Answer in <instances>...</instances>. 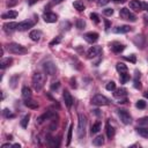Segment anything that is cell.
I'll return each mask as SVG.
<instances>
[{
	"mask_svg": "<svg viewBox=\"0 0 148 148\" xmlns=\"http://www.w3.org/2000/svg\"><path fill=\"white\" fill-rule=\"evenodd\" d=\"M116 69H117V72L120 73V74L127 73V66H126L124 62H117V65H116Z\"/></svg>",
	"mask_w": 148,
	"mask_h": 148,
	"instance_id": "22",
	"label": "cell"
},
{
	"mask_svg": "<svg viewBox=\"0 0 148 148\" xmlns=\"http://www.w3.org/2000/svg\"><path fill=\"white\" fill-rule=\"evenodd\" d=\"M92 143H94L95 146H102V145L104 143V138H103V135L96 136V138L92 140Z\"/></svg>",
	"mask_w": 148,
	"mask_h": 148,
	"instance_id": "29",
	"label": "cell"
},
{
	"mask_svg": "<svg viewBox=\"0 0 148 148\" xmlns=\"http://www.w3.org/2000/svg\"><path fill=\"white\" fill-rule=\"evenodd\" d=\"M6 49L12 54H25L28 52V50L24 46L17 44V43H9V44H7Z\"/></svg>",
	"mask_w": 148,
	"mask_h": 148,
	"instance_id": "2",
	"label": "cell"
},
{
	"mask_svg": "<svg viewBox=\"0 0 148 148\" xmlns=\"http://www.w3.org/2000/svg\"><path fill=\"white\" fill-rule=\"evenodd\" d=\"M43 18L46 23H54L58 20V15L52 13V12H45L43 14Z\"/></svg>",
	"mask_w": 148,
	"mask_h": 148,
	"instance_id": "9",
	"label": "cell"
},
{
	"mask_svg": "<svg viewBox=\"0 0 148 148\" xmlns=\"http://www.w3.org/2000/svg\"><path fill=\"white\" fill-rule=\"evenodd\" d=\"M118 116H119L120 120L123 121V124L128 125V124L132 123V118H131V116L128 114L127 111H125V110H118Z\"/></svg>",
	"mask_w": 148,
	"mask_h": 148,
	"instance_id": "7",
	"label": "cell"
},
{
	"mask_svg": "<svg viewBox=\"0 0 148 148\" xmlns=\"http://www.w3.org/2000/svg\"><path fill=\"white\" fill-rule=\"evenodd\" d=\"M16 80H18V75H14L9 79V83H10V87L12 88H15L16 87Z\"/></svg>",
	"mask_w": 148,
	"mask_h": 148,
	"instance_id": "36",
	"label": "cell"
},
{
	"mask_svg": "<svg viewBox=\"0 0 148 148\" xmlns=\"http://www.w3.org/2000/svg\"><path fill=\"white\" fill-rule=\"evenodd\" d=\"M32 25H34V22H32V21L25 20V21L18 22V24H17V30H18V31H25V30L32 28Z\"/></svg>",
	"mask_w": 148,
	"mask_h": 148,
	"instance_id": "10",
	"label": "cell"
},
{
	"mask_svg": "<svg viewBox=\"0 0 148 148\" xmlns=\"http://www.w3.org/2000/svg\"><path fill=\"white\" fill-rule=\"evenodd\" d=\"M56 113L54 112H52V111H47V112H45V113H43L42 116H39L38 118H37V123L38 124H42L44 120H46V119H50L51 117H53Z\"/></svg>",
	"mask_w": 148,
	"mask_h": 148,
	"instance_id": "16",
	"label": "cell"
},
{
	"mask_svg": "<svg viewBox=\"0 0 148 148\" xmlns=\"http://www.w3.org/2000/svg\"><path fill=\"white\" fill-rule=\"evenodd\" d=\"M119 79H120V82H121V83H126V82H127V81L130 80V74H127V73L120 74Z\"/></svg>",
	"mask_w": 148,
	"mask_h": 148,
	"instance_id": "34",
	"label": "cell"
},
{
	"mask_svg": "<svg viewBox=\"0 0 148 148\" xmlns=\"http://www.w3.org/2000/svg\"><path fill=\"white\" fill-rule=\"evenodd\" d=\"M17 16V12L16 10H8L7 13L2 14V18H15Z\"/></svg>",
	"mask_w": 148,
	"mask_h": 148,
	"instance_id": "24",
	"label": "cell"
},
{
	"mask_svg": "<svg viewBox=\"0 0 148 148\" xmlns=\"http://www.w3.org/2000/svg\"><path fill=\"white\" fill-rule=\"evenodd\" d=\"M15 1H16V0H12V3H14V2H15Z\"/></svg>",
	"mask_w": 148,
	"mask_h": 148,
	"instance_id": "56",
	"label": "cell"
},
{
	"mask_svg": "<svg viewBox=\"0 0 148 148\" xmlns=\"http://www.w3.org/2000/svg\"><path fill=\"white\" fill-rule=\"evenodd\" d=\"M21 147V145H18V143H15V145H13V148H20Z\"/></svg>",
	"mask_w": 148,
	"mask_h": 148,
	"instance_id": "54",
	"label": "cell"
},
{
	"mask_svg": "<svg viewBox=\"0 0 148 148\" xmlns=\"http://www.w3.org/2000/svg\"><path fill=\"white\" fill-rule=\"evenodd\" d=\"M73 7H74L76 10H79V12H83L84 8H86L83 1H81V0H76V1H74V2H73Z\"/></svg>",
	"mask_w": 148,
	"mask_h": 148,
	"instance_id": "20",
	"label": "cell"
},
{
	"mask_svg": "<svg viewBox=\"0 0 148 148\" xmlns=\"http://www.w3.org/2000/svg\"><path fill=\"white\" fill-rule=\"evenodd\" d=\"M142 9L148 12V2H142Z\"/></svg>",
	"mask_w": 148,
	"mask_h": 148,
	"instance_id": "48",
	"label": "cell"
},
{
	"mask_svg": "<svg viewBox=\"0 0 148 148\" xmlns=\"http://www.w3.org/2000/svg\"><path fill=\"white\" fill-rule=\"evenodd\" d=\"M127 95V90L125 88H119V89H114V92H113V96L116 98H119V99H123L125 98Z\"/></svg>",
	"mask_w": 148,
	"mask_h": 148,
	"instance_id": "13",
	"label": "cell"
},
{
	"mask_svg": "<svg viewBox=\"0 0 148 148\" xmlns=\"http://www.w3.org/2000/svg\"><path fill=\"white\" fill-rule=\"evenodd\" d=\"M2 114H3L5 118H14V113H13L9 109H3Z\"/></svg>",
	"mask_w": 148,
	"mask_h": 148,
	"instance_id": "31",
	"label": "cell"
},
{
	"mask_svg": "<svg viewBox=\"0 0 148 148\" xmlns=\"http://www.w3.org/2000/svg\"><path fill=\"white\" fill-rule=\"evenodd\" d=\"M8 147H13V146L9 145V143H3V145L1 146V148H8Z\"/></svg>",
	"mask_w": 148,
	"mask_h": 148,
	"instance_id": "49",
	"label": "cell"
},
{
	"mask_svg": "<svg viewBox=\"0 0 148 148\" xmlns=\"http://www.w3.org/2000/svg\"><path fill=\"white\" fill-rule=\"evenodd\" d=\"M29 37H30L31 40H34V42H38V40L40 39V37H42V32H40L39 30H32V31H30Z\"/></svg>",
	"mask_w": 148,
	"mask_h": 148,
	"instance_id": "18",
	"label": "cell"
},
{
	"mask_svg": "<svg viewBox=\"0 0 148 148\" xmlns=\"http://www.w3.org/2000/svg\"><path fill=\"white\" fill-rule=\"evenodd\" d=\"M83 38L86 39V42L92 44V43H95V42L98 40V34H97V32H92V31H90V32L84 34V35H83Z\"/></svg>",
	"mask_w": 148,
	"mask_h": 148,
	"instance_id": "11",
	"label": "cell"
},
{
	"mask_svg": "<svg viewBox=\"0 0 148 148\" xmlns=\"http://www.w3.org/2000/svg\"><path fill=\"white\" fill-rule=\"evenodd\" d=\"M12 61H13V59L9 58V57H8V58H2L1 61H0V67H1V69H5L6 67L10 66Z\"/></svg>",
	"mask_w": 148,
	"mask_h": 148,
	"instance_id": "21",
	"label": "cell"
},
{
	"mask_svg": "<svg viewBox=\"0 0 148 148\" xmlns=\"http://www.w3.org/2000/svg\"><path fill=\"white\" fill-rule=\"evenodd\" d=\"M90 18H91V21H94L95 23H99V17H98V15H97L96 13H91V14H90Z\"/></svg>",
	"mask_w": 148,
	"mask_h": 148,
	"instance_id": "41",
	"label": "cell"
},
{
	"mask_svg": "<svg viewBox=\"0 0 148 148\" xmlns=\"http://www.w3.org/2000/svg\"><path fill=\"white\" fill-rule=\"evenodd\" d=\"M28 1V3L29 5H34V3H36L37 2V0H27Z\"/></svg>",
	"mask_w": 148,
	"mask_h": 148,
	"instance_id": "51",
	"label": "cell"
},
{
	"mask_svg": "<svg viewBox=\"0 0 148 148\" xmlns=\"http://www.w3.org/2000/svg\"><path fill=\"white\" fill-rule=\"evenodd\" d=\"M106 135L109 139L113 138V135H114V128L110 125V123H106Z\"/></svg>",
	"mask_w": 148,
	"mask_h": 148,
	"instance_id": "27",
	"label": "cell"
},
{
	"mask_svg": "<svg viewBox=\"0 0 148 148\" xmlns=\"http://www.w3.org/2000/svg\"><path fill=\"white\" fill-rule=\"evenodd\" d=\"M24 105L27 108H29V109H37L38 108V103L35 102V101H32V99H30V98H28V99L24 101Z\"/></svg>",
	"mask_w": 148,
	"mask_h": 148,
	"instance_id": "23",
	"label": "cell"
},
{
	"mask_svg": "<svg viewBox=\"0 0 148 148\" xmlns=\"http://www.w3.org/2000/svg\"><path fill=\"white\" fill-rule=\"evenodd\" d=\"M105 89H106V90H109V91H113V90L116 89V83H114L113 81L108 82V83H106V86H105Z\"/></svg>",
	"mask_w": 148,
	"mask_h": 148,
	"instance_id": "33",
	"label": "cell"
},
{
	"mask_svg": "<svg viewBox=\"0 0 148 148\" xmlns=\"http://www.w3.org/2000/svg\"><path fill=\"white\" fill-rule=\"evenodd\" d=\"M61 42V37L60 36H58V37H56V38H53L51 42H50V46H54V45H57V44H59Z\"/></svg>",
	"mask_w": 148,
	"mask_h": 148,
	"instance_id": "38",
	"label": "cell"
},
{
	"mask_svg": "<svg viewBox=\"0 0 148 148\" xmlns=\"http://www.w3.org/2000/svg\"><path fill=\"white\" fill-rule=\"evenodd\" d=\"M111 1H113V2H117V3H124L126 0H111Z\"/></svg>",
	"mask_w": 148,
	"mask_h": 148,
	"instance_id": "50",
	"label": "cell"
},
{
	"mask_svg": "<svg viewBox=\"0 0 148 148\" xmlns=\"http://www.w3.org/2000/svg\"><path fill=\"white\" fill-rule=\"evenodd\" d=\"M91 103H92L94 105H96V106H103V105H108V104L110 103V101H109V98H106L105 96H103V95H101V94H97V95L92 96Z\"/></svg>",
	"mask_w": 148,
	"mask_h": 148,
	"instance_id": "4",
	"label": "cell"
},
{
	"mask_svg": "<svg viewBox=\"0 0 148 148\" xmlns=\"http://www.w3.org/2000/svg\"><path fill=\"white\" fill-rule=\"evenodd\" d=\"M138 123H139L140 125H142V126H148V116L140 118V119L138 120Z\"/></svg>",
	"mask_w": 148,
	"mask_h": 148,
	"instance_id": "39",
	"label": "cell"
},
{
	"mask_svg": "<svg viewBox=\"0 0 148 148\" xmlns=\"http://www.w3.org/2000/svg\"><path fill=\"white\" fill-rule=\"evenodd\" d=\"M143 96H145V97H146V98H147V99H148V91H146V92H145V94H143Z\"/></svg>",
	"mask_w": 148,
	"mask_h": 148,
	"instance_id": "55",
	"label": "cell"
},
{
	"mask_svg": "<svg viewBox=\"0 0 148 148\" xmlns=\"http://www.w3.org/2000/svg\"><path fill=\"white\" fill-rule=\"evenodd\" d=\"M136 132L143 136V138H148V126H145V127H136Z\"/></svg>",
	"mask_w": 148,
	"mask_h": 148,
	"instance_id": "25",
	"label": "cell"
},
{
	"mask_svg": "<svg viewBox=\"0 0 148 148\" xmlns=\"http://www.w3.org/2000/svg\"><path fill=\"white\" fill-rule=\"evenodd\" d=\"M134 43H135V45L139 47H142L143 46V44H145V38L142 37V36H135V38H134Z\"/></svg>",
	"mask_w": 148,
	"mask_h": 148,
	"instance_id": "28",
	"label": "cell"
},
{
	"mask_svg": "<svg viewBox=\"0 0 148 148\" xmlns=\"http://www.w3.org/2000/svg\"><path fill=\"white\" fill-rule=\"evenodd\" d=\"M101 53H102V47L101 46H91L87 52V57L89 59H91V58H95V57L99 56Z\"/></svg>",
	"mask_w": 148,
	"mask_h": 148,
	"instance_id": "8",
	"label": "cell"
},
{
	"mask_svg": "<svg viewBox=\"0 0 148 148\" xmlns=\"http://www.w3.org/2000/svg\"><path fill=\"white\" fill-rule=\"evenodd\" d=\"M109 1H110V0H97V3H98L99 6H105Z\"/></svg>",
	"mask_w": 148,
	"mask_h": 148,
	"instance_id": "45",
	"label": "cell"
},
{
	"mask_svg": "<svg viewBox=\"0 0 148 148\" xmlns=\"http://www.w3.org/2000/svg\"><path fill=\"white\" fill-rule=\"evenodd\" d=\"M29 118H30V116H29V114H25V116L22 118V120H21V126H22L23 128H25V127L28 126V123H29Z\"/></svg>",
	"mask_w": 148,
	"mask_h": 148,
	"instance_id": "32",
	"label": "cell"
},
{
	"mask_svg": "<svg viewBox=\"0 0 148 148\" xmlns=\"http://www.w3.org/2000/svg\"><path fill=\"white\" fill-rule=\"evenodd\" d=\"M135 106H136L138 109H145V108H146V102L142 101V99H139V101L136 102Z\"/></svg>",
	"mask_w": 148,
	"mask_h": 148,
	"instance_id": "40",
	"label": "cell"
},
{
	"mask_svg": "<svg viewBox=\"0 0 148 148\" xmlns=\"http://www.w3.org/2000/svg\"><path fill=\"white\" fill-rule=\"evenodd\" d=\"M145 23H146V24L148 23V12H147V14L145 15Z\"/></svg>",
	"mask_w": 148,
	"mask_h": 148,
	"instance_id": "53",
	"label": "cell"
},
{
	"mask_svg": "<svg viewBox=\"0 0 148 148\" xmlns=\"http://www.w3.org/2000/svg\"><path fill=\"white\" fill-rule=\"evenodd\" d=\"M130 8L134 9L136 12L142 10V2L140 0H132V1H130Z\"/></svg>",
	"mask_w": 148,
	"mask_h": 148,
	"instance_id": "15",
	"label": "cell"
},
{
	"mask_svg": "<svg viewBox=\"0 0 148 148\" xmlns=\"http://www.w3.org/2000/svg\"><path fill=\"white\" fill-rule=\"evenodd\" d=\"M104 24H105V30H109L111 28V23L108 18H104Z\"/></svg>",
	"mask_w": 148,
	"mask_h": 148,
	"instance_id": "44",
	"label": "cell"
},
{
	"mask_svg": "<svg viewBox=\"0 0 148 148\" xmlns=\"http://www.w3.org/2000/svg\"><path fill=\"white\" fill-rule=\"evenodd\" d=\"M62 1H64V0H52V3H56V5H57V3H60V2H62Z\"/></svg>",
	"mask_w": 148,
	"mask_h": 148,
	"instance_id": "52",
	"label": "cell"
},
{
	"mask_svg": "<svg viewBox=\"0 0 148 148\" xmlns=\"http://www.w3.org/2000/svg\"><path fill=\"white\" fill-rule=\"evenodd\" d=\"M131 27L130 25H120V27H116L113 29V32L114 34H126L128 31H131Z\"/></svg>",
	"mask_w": 148,
	"mask_h": 148,
	"instance_id": "17",
	"label": "cell"
},
{
	"mask_svg": "<svg viewBox=\"0 0 148 148\" xmlns=\"http://www.w3.org/2000/svg\"><path fill=\"white\" fill-rule=\"evenodd\" d=\"M134 88H136V89H140V88H141L140 81H138V79H135V80H134Z\"/></svg>",
	"mask_w": 148,
	"mask_h": 148,
	"instance_id": "46",
	"label": "cell"
},
{
	"mask_svg": "<svg viewBox=\"0 0 148 148\" xmlns=\"http://www.w3.org/2000/svg\"><path fill=\"white\" fill-rule=\"evenodd\" d=\"M22 97L24 99H28V98L31 97V90H30L29 87H23L22 88Z\"/></svg>",
	"mask_w": 148,
	"mask_h": 148,
	"instance_id": "26",
	"label": "cell"
},
{
	"mask_svg": "<svg viewBox=\"0 0 148 148\" xmlns=\"http://www.w3.org/2000/svg\"><path fill=\"white\" fill-rule=\"evenodd\" d=\"M45 83V75L40 72H35L32 75V87L35 90L39 91Z\"/></svg>",
	"mask_w": 148,
	"mask_h": 148,
	"instance_id": "1",
	"label": "cell"
},
{
	"mask_svg": "<svg viewBox=\"0 0 148 148\" xmlns=\"http://www.w3.org/2000/svg\"><path fill=\"white\" fill-rule=\"evenodd\" d=\"M119 15L123 20H126V21H131V22H135L136 21V17L135 15L128 9V8H121L119 10Z\"/></svg>",
	"mask_w": 148,
	"mask_h": 148,
	"instance_id": "5",
	"label": "cell"
},
{
	"mask_svg": "<svg viewBox=\"0 0 148 148\" xmlns=\"http://www.w3.org/2000/svg\"><path fill=\"white\" fill-rule=\"evenodd\" d=\"M72 132H73V125H71L69 128H68V133H67V142H66L67 146H69V143H71V140H72Z\"/></svg>",
	"mask_w": 148,
	"mask_h": 148,
	"instance_id": "35",
	"label": "cell"
},
{
	"mask_svg": "<svg viewBox=\"0 0 148 148\" xmlns=\"http://www.w3.org/2000/svg\"><path fill=\"white\" fill-rule=\"evenodd\" d=\"M86 126H87V120L83 114H79V120H77V138L82 139L86 135Z\"/></svg>",
	"mask_w": 148,
	"mask_h": 148,
	"instance_id": "3",
	"label": "cell"
},
{
	"mask_svg": "<svg viewBox=\"0 0 148 148\" xmlns=\"http://www.w3.org/2000/svg\"><path fill=\"white\" fill-rule=\"evenodd\" d=\"M103 14H104L105 16H111V15L113 14V9H112V8H105V9L103 10Z\"/></svg>",
	"mask_w": 148,
	"mask_h": 148,
	"instance_id": "42",
	"label": "cell"
},
{
	"mask_svg": "<svg viewBox=\"0 0 148 148\" xmlns=\"http://www.w3.org/2000/svg\"><path fill=\"white\" fill-rule=\"evenodd\" d=\"M99 130H101V123L99 121H97V123H95L92 126H91V133H98L99 132Z\"/></svg>",
	"mask_w": 148,
	"mask_h": 148,
	"instance_id": "30",
	"label": "cell"
},
{
	"mask_svg": "<svg viewBox=\"0 0 148 148\" xmlns=\"http://www.w3.org/2000/svg\"><path fill=\"white\" fill-rule=\"evenodd\" d=\"M84 25H86V22H84L82 18H79V20L76 21V28H77V29L81 30V29L84 28Z\"/></svg>",
	"mask_w": 148,
	"mask_h": 148,
	"instance_id": "37",
	"label": "cell"
},
{
	"mask_svg": "<svg viewBox=\"0 0 148 148\" xmlns=\"http://www.w3.org/2000/svg\"><path fill=\"white\" fill-rule=\"evenodd\" d=\"M59 86H60V83H59V82H54V83H52V84H51V89H52V90L58 89V88H59Z\"/></svg>",
	"mask_w": 148,
	"mask_h": 148,
	"instance_id": "47",
	"label": "cell"
},
{
	"mask_svg": "<svg viewBox=\"0 0 148 148\" xmlns=\"http://www.w3.org/2000/svg\"><path fill=\"white\" fill-rule=\"evenodd\" d=\"M125 59H126V60H128V61H131V62H133V64H135V62H136V58H135V56H134V54L127 56V57H125Z\"/></svg>",
	"mask_w": 148,
	"mask_h": 148,
	"instance_id": "43",
	"label": "cell"
},
{
	"mask_svg": "<svg viewBox=\"0 0 148 148\" xmlns=\"http://www.w3.org/2000/svg\"><path fill=\"white\" fill-rule=\"evenodd\" d=\"M62 97H64V101H65V104H66V106L69 109V108L73 105V102H74V99H73V97H72L71 92H69L68 90H64Z\"/></svg>",
	"mask_w": 148,
	"mask_h": 148,
	"instance_id": "12",
	"label": "cell"
},
{
	"mask_svg": "<svg viewBox=\"0 0 148 148\" xmlns=\"http://www.w3.org/2000/svg\"><path fill=\"white\" fill-rule=\"evenodd\" d=\"M43 68H44L45 73H46V74H49V75H54V74H56V72H57L56 65H54V64H53L51 60H49V61L44 62Z\"/></svg>",
	"mask_w": 148,
	"mask_h": 148,
	"instance_id": "6",
	"label": "cell"
},
{
	"mask_svg": "<svg viewBox=\"0 0 148 148\" xmlns=\"http://www.w3.org/2000/svg\"><path fill=\"white\" fill-rule=\"evenodd\" d=\"M111 49H112L113 52L120 53V52H123L125 50V45L124 44H120V43H112L111 44Z\"/></svg>",
	"mask_w": 148,
	"mask_h": 148,
	"instance_id": "19",
	"label": "cell"
},
{
	"mask_svg": "<svg viewBox=\"0 0 148 148\" xmlns=\"http://www.w3.org/2000/svg\"><path fill=\"white\" fill-rule=\"evenodd\" d=\"M17 24L18 23H16V22H7L3 24V29L7 32H12L14 30H17Z\"/></svg>",
	"mask_w": 148,
	"mask_h": 148,
	"instance_id": "14",
	"label": "cell"
}]
</instances>
